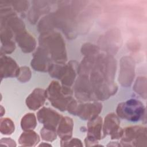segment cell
I'll return each instance as SVG.
<instances>
[{"label": "cell", "instance_id": "1", "mask_svg": "<svg viewBox=\"0 0 147 147\" xmlns=\"http://www.w3.org/2000/svg\"><path fill=\"white\" fill-rule=\"evenodd\" d=\"M39 44L40 47L46 51L53 61L56 63H65L67 60L65 44L60 33L52 31L40 34Z\"/></svg>", "mask_w": 147, "mask_h": 147}, {"label": "cell", "instance_id": "2", "mask_svg": "<svg viewBox=\"0 0 147 147\" xmlns=\"http://www.w3.org/2000/svg\"><path fill=\"white\" fill-rule=\"evenodd\" d=\"M47 98L56 109L64 111L72 100L73 91L71 87L60 84L59 82L53 80L45 90Z\"/></svg>", "mask_w": 147, "mask_h": 147}, {"label": "cell", "instance_id": "3", "mask_svg": "<svg viewBox=\"0 0 147 147\" xmlns=\"http://www.w3.org/2000/svg\"><path fill=\"white\" fill-rule=\"evenodd\" d=\"M116 113L119 118L131 122H137L145 116V108L139 100L130 99L119 103Z\"/></svg>", "mask_w": 147, "mask_h": 147}, {"label": "cell", "instance_id": "4", "mask_svg": "<svg viewBox=\"0 0 147 147\" xmlns=\"http://www.w3.org/2000/svg\"><path fill=\"white\" fill-rule=\"evenodd\" d=\"M122 146H146L147 145V131L145 127L140 126H129L123 129L121 138Z\"/></svg>", "mask_w": 147, "mask_h": 147}, {"label": "cell", "instance_id": "5", "mask_svg": "<svg viewBox=\"0 0 147 147\" xmlns=\"http://www.w3.org/2000/svg\"><path fill=\"white\" fill-rule=\"evenodd\" d=\"M74 94L80 102H91L96 100L88 75L79 76L75 82Z\"/></svg>", "mask_w": 147, "mask_h": 147}, {"label": "cell", "instance_id": "6", "mask_svg": "<svg viewBox=\"0 0 147 147\" xmlns=\"http://www.w3.org/2000/svg\"><path fill=\"white\" fill-rule=\"evenodd\" d=\"M87 136L84 140L86 146H98V141L104 138L103 132L102 118L98 116L94 119L88 121L87 125Z\"/></svg>", "mask_w": 147, "mask_h": 147}, {"label": "cell", "instance_id": "7", "mask_svg": "<svg viewBox=\"0 0 147 147\" xmlns=\"http://www.w3.org/2000/svg\"><path fill=\"white\" fill-rule=\"evenodd\" d=\"M123 129L120 127V120L118 116L114 113L108 114L103 123V134L104 137L110 136L112 140L121 138L123 135Z\"/></svg>", "mask_w": 147, "mask_h": 147}, {"label": "cell", "instance_id": "8", "mask_svg": "<svg viewBox=\"0 0 147 147\" xmlns=\"http://www.w3.org/2000/svg\"><path fill=\"white\" fill-rule=\"evenodd\" d=\"M135 63L130 56L123 57L121 60L119 82L125 87L131 85L134 77Z\"/></svg>", "mask_w": 147, "mask_h": 147}, {"label": "cell", "instance_id": "9", "mask_svg": "<svg viewBox=\"0 0 147 147\" xmlns=\"http://www.w3.org/2000/svg\"><path fill=\"white\" fill-rule=\"evenodd\" d=\"M102 110V104L97 101L79 103L77 114L83 120L90 121L98 117Z\"/></svg>", "mask_w": 147, "mask_h": 147}, {"label": "cell", "instance_id": "10", "mask_svg": "<svg viewBox=\"0 0 147 147\" xmlns=\"http://www.w3.org/2000/svg\"><path fill=\"white\" fill-rule=\"evenodd\" d=\"M52 61L50 56L46 51L42 47H39L33 54L31 61V66L35 71L48 72L53 63Z\"/></svg>", "mask_w": 147, "mask_h": 147}, {"label": "cell", "instance_id": "11", "mask_svg": "<svg viewBox=\"0 0 147 147\" xmlns=\"http://www.w3.org/2000/svg\"><path fill=\"white\" fill-rule=\"evenodd\" d=\"M37 117L44 126L56 130L62 116L55 110L44 107L38 110Z\"/></svg>", "mask_w": 147, "mask_h": 147}, {"label": "cell", "instance_id": "12", "mask_svg": "<svg viewBox=\"0 0 147 147\" xmlns=\"http://www.w3.org/2000/svg\"><path fill=\"white\" fill-rule=\"evenodd\" d=\"M1 77L3 78L17 77L20 67L16 61L11 57L5 55H1Z\"/></svg>", "mask_w": 147, "mask_h": 147}, {"label": "cell", "instance_id": "13", "mask_svg": "<svg viewBox=\"0 0 147 147\" xmlns=\"http://www.w3.org/2000/svg\"><path fill=\"white\" fill-rule=\"evenodd\" d=\"M46 99L45 90L43 88H36L26 98L25 102L29 109L37 110L44 105Z\"/></svg>", "mask_w": 147, "mask_h": 147}, {"label": "cell", "instance_id": "14", "mask_svg": "<svg viewBox=\"0 0 147 147\" xmlns=\"http://www.w3.org/2000/svg\"><path fill=\"white\" fill-rule=\"evenodd\" d=\"M16 40L21 51L24 53H30L36 48V41L35 38L25 30L17 34Z\"/></svg>", "mask_w": 147, "mask_h": 147}, {"label": "cell", "instance_id": "15", "mask_svg": "<svg viewBox=\"0 0 147 147\" xmlns=\"http://www.w3.org/2000/svg\"><path fill=\"white\" fill-rule=\"evenodd\" d=\"M74 121L69 117H62L57 126L56 131L60 141H66L72 138Z\"/></svg>", "mask_w": 147, "mask_h": 147}, {"label": "cell", "instance_id": "16", "mask_svg": "<svg viewBox=\"0 0 147 147\" xmlns=\"http://www.w3.org/2000/svg\"><path fill=\"white\" fill-rule=\"evenodd\" d=\"M79 64L76 61H70L65 64V68L64 74L60 79L61 84L71 87L78 74Z\"/></svg>", "mask_w": 147, "mask_h": 147}, {"label": "cell", "instance_id": "17", "mask_svg": "<svg viewBox=\"0 0 147 147\" xmlns=\"http://www.w3.org/2000/svg\"><path fill=\"white\" fill-rule=\"evenodd\" d=\"M37 28L40 34L55 31V29L59 28L55 12L49 13L42 18L38 24Z\"/></svg>", "mask_w": 147, "mask_h": 147}, {"label": "cell", "instance_id": "18", "mask_svg": "<svg viewBox=\"0 0 147 147\" xmlns=\"http://www.w3.org/2000/svg\"><path fill=\"white\" fill-rule=\"evenodd\" d=\"M33 6L28 14L29 20L32 24L36 23L41 14L47 13L49 10L46 1H33Z\"/></svg>", "mask_w": 147, "mask_h": 147}, {"label": "cell", "instance_id": "19", "mask_svg": "<svg viewBox=\"0 0 147 147\" xmlns=\"http://www.w3.org/2000/svg\"><path fill=\"white\" fill-rule=\"evenodd\" d=\"M39 141L40 137L33 130L24 131L18 139V143L23 146H34Z\"/></svg>", "mask_w": 147, "mask_h": 147}, {"label": "cell", "instance_id": "20", "mask_svg": "<svg viewBox=\"0 0 147 147\" xmlns=\"http://www.w3.org/2000/svg\"><path fill=\"white\" fill-rule=\"evenodd\" d=\"M36 126L37 118L33 113H27L22 118L21 121V127L23 130H32L36 127Z\"/></svg>", "mask_w": 147, "mask_h": 147}, {"label": "cell", "instance_id": "21", "mask_svg": "<svg viewBox=\"0 0 147 147\" xmlns=\"http://www.w3.org/2000/svg\"><path fill=\"white\" fill-rule=\"evenodd\" d=\"M15 130L13 121L9 118H1L0 121V131L2 134L10 135Z\"/></svg>", "mask_w": 147, "mask_h": 147}, {"label": "cell", "instance_id": "22", "mask_svg": "<svg viewBox=\"0 0 147 147\" xmlns=\"http://www.w3.org/2000/svg\"><path fill=\"white\" fill-rule=\"evenodd\" d=\"M134 91L142 98H146V79L145 77H139L137 79L133 86Z\"/></svg>", "mask_w": 147, "mask_h": 147}, {"label": "cell", "instance_id": "23", "mask_svg": "<svg viewBox=\"0 0 147 147\" xmlns=\"http://www.w3.org/2000/svg\"><path fill=\"white\" fill-rule=\"evenodd\" d=\"M65 64L66 63H53L48 71L50 76L56 79L60 80L65 71Z\"/></svg>", "mask_w": 147, "mask_h": 147}, {"label": "cell", "instance_id": "24", "mask_svg": "<svg viewBox=\"0 0 147 147\" xmlns=\"http://www.w3.org/2000/svg\"><path fill=\"white\" fill-rule=\"evenodd\" d=\"M99 48L90 42H87L84 44L81 48V52L85 56H96L99 54Z\"/></svg>", "mask_w": 147, "mask_h": 147}, {"label": "cell", "instance_id": "25", "mask_svg": "<svg viewBox=\"0 0 147 147\" xmlns=\"http://www.w3.org/2000/svg\"><path fill=\"white\" fill-rule=\"evenodd\" d=\"M40 135L43 140L52 142L56 139L57 134L56 129L44 126L40 130Z\"/></svg>", "mask_w": 147, "mask_h": 147}, {"label": "cell", "instance_id": "26", "mask_svg": "<svg viewBox=\"0 0 147 147\" xmlns=\"http://www.w3.org/2000/svg\"><path fill=\"white\" fill-rule=\"evenodd\" d=\"M32 77V72L30 68L27 66H22L20 67L19 74L17 76V79L22 82L26 83L28 82Z\"/></svg>", "mask_w": 147, "mask_h": 147}, {"label": "cell", "instance_id": "27", "mask_svg": "<svg viewBox=\"0 0 147 147\" xmlns=\"http://www.w3.org/2000/svg\"><path fill=\"white\" fill-rule=\"evenodd\" d=\"M0 32V38L2 44L11 40V39L13 36V32L9 28L4 25H1Z\"/></svg>", "mask_w": 147, "mask_h": 147}, {"label": "cell", "instance_id": "28", "mask_svg": "<svg viewBox=\"0 0 147 147\" xmlns=\"http://www.w3.org/2000/svg\"><path fill=\"white\" fill-rule=\"evenodd\" d=\"M13 9L18 12H24L27 10L29 2L27 1H14L11 2Z\"/></svg>", "mask_w": 147, "mask_h": 147}, {"label": "cell", "instance_id": "29", "mask_svg": "<svg viewBox=\"0 0 147 147\" xmlns=\"http://www.w3.org/2000/svg\"><path fill=\"white\" fill-rule=\"evenodd\" d=\"M16 48V45L12 40L2 44L1 52V54H10L13 52Z\"/></svg>", "mask_w": 147, "mask_h": 147}, {"label": "cell", "instance_id": "30", "mask_svg": "<svg viewBox=\"0 0 147 147\" xmlns=\"http://www.w3.org/2000/svg\"><path fill=\"white\" fill-rule=\"evenodd\" d=\"M61 146H83L82 142L76 138H71L66 141H60Z\"/></svg>", "mask_w": 147, "mask_h": 147}, {"label": "cell", "instance_id": "31", "mask_svg": "<svg viewBox=\"0 0 147 147\" xmlns=\"http://www.w3.org/2000/svg\"><path fill=\"white\" fill-rule=\"evenodd\" d=\"M78 105H79V102H78V101L75 100L74 98H72V99L71 100V102H69L67 107V110H68V111L69 113L75 115H76Z\"/></svg>", "mask_w": 147, "mask_h": 147}, {"label": "cell", "instance_id": "32", "mask_svg": "<svg viewBox=\"0 0 147 147\" xmlns=\"http://www.w3.org/2000/svg\"><path fill=\"white\" fill-rule=\"evenodd\" d=\"M0 144L1 145H3L6 146H11V147L16 146L17 145L14 140L8 137L1 138L0 141Z\"/></svg>", "mask_w": 147, "mask_h": 147}, {"label": "cell", "instance_id": "33", "mask_svg": "<svg viewBox=\"0 0 147 147\" xmlns=\"http://www.w3.org/2000/svg\"><path fill=\"white\" fill-rule=\"evenodd\" d=\"M112 142L113 143V144H111V143H109V144L107 145V146H121V145H120L119 144H118V142Z\"/></svg>", "mask_w": 147, "mask_h": 147}, {"label": "cell", "instance_id": "34", "mask_svg": "<svg viewBox=\"0 0 147 147\" xmlns=\"http://www.w3.org/2000/svg\"><path fill=\"white\" fill-rule=\"evenodd\" d=\"M5 113V109L3 108V107L1 105V117H2L3 115V114Z\"/></svg>", "mask_w": 147, "mask_h": 147}, {"label": "cell", "instance_id": "35", "mask_svg": "<svg viewBox=\"0 0 147 147\" xmlns=\"http://www.w3.org/2000/svg\"><path fill=\"white\" fill-rule=\"evenodd\" d=\"M39 146H51L52 145L50 144H48V142H42L39 145Z\"/></svg>", "mask_w": 147, "mask_h": 147}]
</instances>
